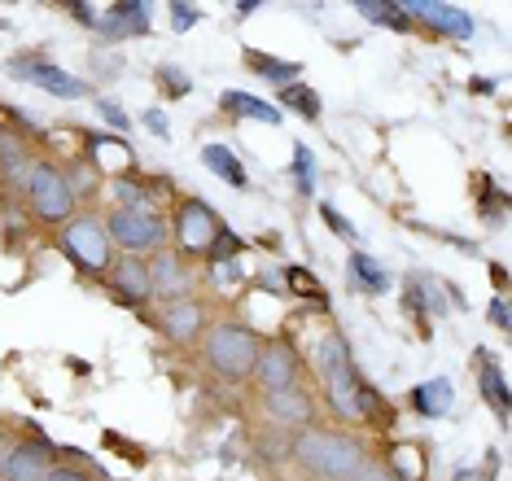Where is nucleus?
Instances as JSON below:
<instances>
[{
  "label": "nucleus",
  "mask_w": 512,
  "mask_h": 481,
  "mask_svg": "<svg viewBox=\"0 0 512 481\" xmlns=\"http://www.w3.org/2000/svg\"><path fill=\"white\" fill-rule=\"evenodd\" d=\"M359 14L368 22H381V27H390V31H407V22H412L403 14V5H386V0H377V5H372V0H359Z\"/></svg>",
  "instance_id": "22"
},
{
  "label": "nucleus",
  "mask_w": 512,
  "mask_h": 481,
  "mask_svg": "<svg viewBox=\"0 0 512 481\" xmlns=\"http://www.w3.org/2000/svg\"><path fill=\"white\" fill-rule=\"evenodd\" d=\"M294 180H298V193H316V158H311L307 145H294Z\"/></svg>",
  "instance_id": "24"
},
{
  "label": "nucleus",
  "mask_w": 512,
  "mask_h": 481,
  "mask_svg": "<svg viewBox=\"0 0 512 481\" xmlns=\"http://www.w3.org/2000/svg\"><path fill=\"white\" fill-rule=\"evenodd\" d=\"M9 75L27 79V84H40V88H49L53 97H66V101H75V97H88V84H84V79L66 75V70H62V66H53V62H9Z\"/></svg>",
  "instance_id": "9"
},
{
  "label": "nucleus",
  "mask_w": 512,
  "mask_h": 481,
  "mask_svg": "<svg viewBox=\"0 0 512 481\" xmlns=\"http://www.w3.org/2000/svg\"><path fill=\"white\" fill-rule=\"evenodd\" d=\"M316 372H320L324 394H329V407H333L337 416H351V420L364 416V385H359L351 346H346L342 333L320 337V346H316Z\"/></svg>",
  "instance_id": "2"
},
{
  "label": "nucleus",
  "mask_w": 512,
  "mask_h": 481,
  "mask_svg": "<svg viewBox=\"0 0 512 481\" xmlns=\"http://www.w3.org/2000/svg\"><path fill=\"white\" fill-rule=\"evenodd\" d=\"M320 215H324V224H329V228L337 232V237L355 241V228H351V219H342V215H337V210H333V206H320Z\"/></svg>",
  "instance_id": "27"
},
{
  "label": "nucleus",
  "mask_w": 512,
  "mask_h": 481,
  "mask_svg": "<svg viewBox=\"0 0 512 481\" xmlns=\"http://www.w3.org/2000/svg\"><path fill=\"white\" fill-rule=\"evenodd\" d=\"M176 237L184 250L193 254H211L219 241H224V224H219V215L206 202H184L180 206V224H176Z\"/></svg>",
  "instance_id": "7"
},
{
  "label": "nucleus",
  "mask_w": 512,
  "mask_h": 481,
  "mask_svg": "<svg viewBox=\"0 0 512 481\" xmlns=\"http://www.w3.org/2000/svg\"><path fill=\"white\" fill-rule=\"evenodd\" d=\"M141 119H145V127H149L154 136H167V132H171V123H167V114H162V110H145Z\"/></svg>",
  "instance_id": "29"
},
{
  "label": "nucleus",
  "mask_w": 512,
  "mask_h": 481,
  "mask_svg": "<svg viewBox=\"0 0 512 481\" xmlns=\"http://www.w3.org/2000/svg\"><path fill=\"white\" fill-rule=\"evenodd\" d=\"M491 320H495L499 328H508V307H504V298H495V302H491Z\"/></svg>",
  "instance_id": "33"
},
{
  "label": "nucleus",
  "mask_w": 512,
  "mask_h": 481,
  "mask_svg": "<svg viewBox=\"0 0 512 481\" xmlns=\"http://www.w3.org/2000/svg\"><path fill=\"white\" fill-rule=\"evenodd\" d=\"M0 460H5V451H0Z\"/></svg>",
  "instance_id": "34"
},
{
  "label": "nucleus",
  "mask_w": 512,
  "mask_h": 481,
  "mask_svg": "<svg viewBox=\"0 0 512 481\" xmlns=\"http://www.w3.org/2000/svg\"><path fill=\"white\" fill-rule=\"evenodd\" d=\"M49 455H44L40 447H14L0 460V477L5 481H44L49 477Z\"/></svg>",
  "instance_id": "15"
},
{
  "label": "nucleus",
  "mask_w": 512,
  "mask_h": 481,
  "mask_svg": "<svg viewBox=\"0 0 512 481\" xmlns=\"http://www.w3.org/2000/svg\"><path fill=\"white\" fill-rule=\"evenodd\" d=\"M482 390H486V398L495 403L499 420H504V416H508V390H504V377H499L495 368H482Z\"/></svg>",
  "instance_id": "26"
},
{
  "label": "nucleus",
  "mask_w": 512,
  "mask_h": 481,
  "mask_svg": "<svg viewBox=\"0 0 512 481\" xmlns=\"http://www.w3.org/2000/svg\"><path fill=\"white\" fill-rule=\"evenodd\" d=\"M27 197H31L36 219H44V224H66V219H75V189L53 162H31Z\"/></svg>",
  "instance_id": "4"
},
{
  "label": "nucleus",
  "mask_w": 512,
  "mask_h": 481,
  "mask_svg": "<svg viewBox=\"0 0 512 481\" xmlns=\"http://www.w3.org/2000/svg\"><path fill=\"white\" fill-rule=\"evenodd\" d=\"M259 337L246 324H215L206 333V363L219 372L224 381H246L259 359Z\"/></svg>",
  "instance_id": "3"
},
{
  "label": "nucleus",
  "mask_w": 512,
  "mask_h": 481,
  "mask_svg": "<svg viewBox=\"0 0 512 481\" xmlns=\"http://www.w3.org/2000/svg\"><path fill=\"white\" fill-rule=\"evenodd\" d=\"M281 101L289 105V110L307 114V119H316V114H320V97H316L311 88H302V84H289V88L281 92Z\"/></svg>",
  "instance_id": "25"
},
{
  "label": "nucleus",
  "mask_w": 512,
  "mask_h": 481,
  "mask_svg": "<svg viewBox=\"0 0 512 481\" xmlns=\"http://www.w3.org/2000/svg\"><path fill=\"white\" fill-rule=\"evenodd\" d=\"M97 110L101 114H106V119L114 123V127H119V132H123V127H127V114L119 110V105H114V101H106V97H97Z\"/></svg>",
  "instance_id": "30"
},
{
  "label": "nucleus",
  "mask_w": 512,
  "mask_h": 481,
  "mask_svg": "<svg viewBox=\"0 0 512 481\" xmlns=\"http://www.w3.org/2000/svg\"><path fill=\"white\" fill-rule=\"evenodd\" d=\"M110 280H114V289H119L127 302L154 298V289H149V263H141L136 254H123L119 263H110Z\"/></svg>",
  "instance_id": "13"
},
{
  "label": "nucleus",
  "mask_w": 512,
  "mask_h": 481,
  "mask_svg": "<svg viewBox=\"0 0 512 481\" xmlns=\"http://www.w3.org/2000/svg\"><path fill=\"white\" fill-rule=\"evenodd\" d=\"M197 18H202V9H193V5H171V22H176V31L197 27Z\"/></svg>",
  "instance_id": "28"
},
{
  "label": "nucleus",
  "mask_w": 512,
  "mask_h": 481,
  "mask_svg": "<svg viewBox=\"0 0 512 481\" xmlns=\"http://www.w3.org/2000/svg\"><path fill=\"white\" fill-rule=\"evenodd\" d=\"M149 289H154L158 298H167V302H180L184 293L193 289V272L184 267L180 254H167V250H162L154 263H149Z\"/></svg>",
  "instance_id": "10"
},
{
  "label": "nucleus",
  "mask_w": 512,
  "mask_h": 481,
  "mask_svg": "<svg viewBox=\"0 0 512 481\" xmlns=\"http://www.w3.org/2000/svg\"><path fill=\"white\" fill-rule=\"evenodd\" d=\"M451 403H456V390H451L447 377H434V381H425L412 390V407L421 416H447Z\"/></svg>",
  "instance_id": "17"
},
{
  "label": "nucleus",
  "mask_w": 512,
  "mask_h": 481,
  "mask_svg": "<svg viewBox=\"0 0 512 481\" xmlns=\"http://www.w3.org/2000/svg\"><path fill=\"white\" fill-rule=\"evenodd\" d=\"M27 145L14 136V132H0V171L9 175V180H27Z\"/></svg>",
  "instance_id": "20"
},
{
  "label": "nucleus",
  "mask_w": 512,
  "mask_h": 481,
  "mask_svg": "<svg viewBox=\"0 0 512 481\" xmlns=\"http://www.w3.org/2000/svg\"><path fill=\"white\" fill-rule=\"evenodd\" d=\"M202 162H206V167H211L224 184H232V189H246V167L237 162V154H232V149H224V145H202Z\"/></svg>",
  "instance_id": "19"
},
{
  "label": "nucleus",
  "mask_w": 512,
  "mask_h": 481,
  "mask_svg": "<svg viewBox=\"0 0 512 481\" xmlns=\"http://www.w3.org/2000/svg\"><path fill=\"white\" fill-rule=\"evenodd\" d=\"M62 245L71 250V258L79 267H88V272H110V250H114V241H110V232H106V219H97V215H75V219H66V228H62Z\"/></svg>",
  "instance_id": "5"
},
{
  "label": "nucleus",
  "mask_w": 512,
  "mask_h": 481,
  "mask_svg": "<svg viewBox=\"0 0 512 481\" xmlns=\"http://www.w3.org/2000/svg\"><path fill=\"white\" fill-rule=\"evenodd\" d=\"M267 398V416L276 425H289V429H307L311 420V394L302 385H289V390H276V394H263Z\"/></svg>",
  "instance_id": "12"
},
{
  "label": "nucleus",
  "mask_w": 512,
  "mask_h": 481,
  "mask_svg": "<svg viewBox=\"0 0 512 481\" xmlns=\"http://www.w3.org/2000/svg\"><path fill=\"white\" fill-rule=\"evenodd\" d=\"M403 14L429 22L434 31L451 35V40H469L473 35V18L464 14V9H456V5H403Z\"/></svg>",
  "instance_id": "11"
},
{
  "label": "nucleus",
  "mask_w": 512,
  "mask_h": 481,
  "mask_svg": "<svg viewBox=\"0 0 512 481\" xmlns=\"http://www.w3.org/2000/svg\"><path fill=\"white\" fill-rule=\"evenodd\" d=\"M250 377L263 394L289 390V385H298V355L285 342H267V346H259V359H254Z\"/></svg>",
  "instance_id": "8"
},
{
  "label": "nucleus",
  "mask_w": 512,
  "mask_h": 481,
  "mask_svg": "<svg viewBox=\"0 0 512 481\" xmlns=\"http://www.w3.org/2000/svg\"><path fill=\"white\" fill-rule=\"evenodd\" d=\"M219 105H224L228 114H237V119H259V123H281V110L276 105H267V101H259V97H250V92H224L219 97Z\"/></svg>",
  "instance_id": "18"
},
{
  "label": "nucleus",
  "mask_w": 512,
  "mask_h": 481,
  "mask_svg": "<svg viewBox=\"0 0 512 481\" xmlns=\"http://www.w3.org/2000/svg\"><path fill=\"white\" fill-rule=\"evenodd\" d=\"M162 328H167L171 342H193L202 333V302H193V298L171 302L167 315H162Z\"/></svg>",
  "instance_id": "16"
},
{
  "label": "nucleus",
  "mask_w": 512,
  "mask_h": 481,
  "mask_svg": "<svg viewBox=\"0 0 512 481\" xmlns=\"http://www.w3.org/2000/svg\"><path fill=\"white\" fill-rule=\"evenodd\" d=\"M44 481H92V477L79 473V468H49V477Z\"/></svg>",
  "instance_id": "31"
},
{
  "label": "nucleus",
  "mask_w": 512,
  "mask_h": 481,
  "mask_svg": "<svg viewBox=\"0 0 512 481\" xmlns=\"http://www.w3.org/2000/svg\"><path fill=\"white\" fill-rule=\"evenodd\" d=\"M106 232L110 241H119L127 254L141 258L145 250H158L162 237H167V224H162L158 215H149V210H114L106 219Z\"/></svg>",
  "instance_id": "6"
},
{
  "label": "nucleus",
  "mask_w": 512,
  "mask_h": 481,
  "mask_svg": "<svg viewBox=\"0 0 512 481\" xmlns=\"http://www.w3.org/2000/svg\"><path fill=\"white\" fill-rule=\"evenodd\" d=\"M294 460L298 468H307L320 481H351L359 468L368 464L364 442L351 433H333V429H298L294 433Z\"/></svg>",
  "instance_id": "1"
},
{
  "label": "nucleus",
  "mask_w": 512,
  "mask_h": 481,
  "mask_svg": "<svg viewBox=\"0 0 512 481\" xmlns=\"http://www.w3.org/2000/svg\"><path fill=\"white\" fill-rule=\"evenodd\" d=\"M351 481H394V477L386 473V468H372V464H364V468H359V473H355Z\"/></svg>",
  "instance_id": "32"
},
{
  "label": "nucleus",
  "mask_w": 512,
  "mask_h": 481,
  "mask_svg": "<svg viewBox=\"0 0 512 481\" xmlns=\"http://www.w3.org/2000/svg\"><path fill=\"white\" fill-rule=\"evenodd\" d=\"M97 31L106 40H123V35H145L149 31V5L136 0V5H114L106 18L97 22Z\"/></svg>",
  "instance_id": "14"
},
{
  "label": "nucleus",
  "mask_w": 512,
  "mask_h": 481,
  "mask_svg": "<svg viewBox=\"0 0 512 481\" xmlns=\"http://www.w3.org/2000/svg\"><path fill=\"white\" fill-rule=\"evenodd\" d=\"M351 272H355V280L364 289H372V293H386L390 289V276H386V267L377 263V258L372 254H355L351 258Z\"/></svg>",
  "instance_id": "21"
},
{
  "label": "nucleus",
  "mask_w": 512,
  "mask_h": 481,
  "mask_svg": "<svg viewBox=\"0 0 512 481\" xmlns=\"http://www.w3.org/2000/svg\"><path fill=\"white\" fill-rule=\"evenodd\" d=\"M254 70H259L263 79H272V84H281V88H289L302 75L298 62H272V57H254Z\"/></svg>",
  "instance_id": "23"
}]
</instances>
